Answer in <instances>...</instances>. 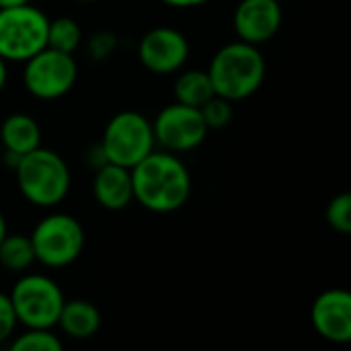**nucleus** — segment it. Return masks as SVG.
<instances>
[{
	"mask_svg": "<svg viewBox=\"0 0 351 351\" xmlns=\"http://www.w3.org/2000/svg\"><path fill=\"white\" fill-rule=\"evenodd\" d=\"M130 171L134 199L148 212H177L191 195V173L175 152L152 150Z\"/></svg>",
	"mask_w": 351,
	"mask_h": 351,
	"instance_id": "nucleus-1",
	"label": "nucleus"
},
{
	"mask_svg": "<svg viewBox=\"0 0 351 351\" xmlns=\"http://www.w3.org/2000/svg\"><path fill=\"white\" fill-rule=\"evenodd\" d=\"M267 64L259 45L247 41H232L222 45L208 66L214 93L237 103L255 95L265 80Z\"/></svg>",
	"mask_w": 351,
	"mask_h": 351,
	"instance_id": "nucleus-2",
	"label": "nucleus"
},
{
	"mask_svg": "<svg viewBox=\"0 0 351 351\" xmlns=\"http://www.w3.org/2000/svg\"><path fill=\"white\" fill-rule=\"evenodd\" d=\"M14 175L21 195L39 208H51L64 202L72 185L66 160L43 146L23 154L14 165Z\"/></svg>",
	"mask_w": 351,
	"mask_h": 351,
	"instance_id": "nucleus-3",
	"label": "nucleus"
},
{
	"mask_svg": "<svg viewBox=\"0 0 351 351\" xmlns=\"http://www.w3.org/2000/svg\"><path fill=\"white\" fill-rule=\"evenodd\" d=\"M16 321L25 329H53L64 306L60 286L41 274H25L8 294Z\"/></svg>",
	"mask_w": 351,
	"mask_h": 351,
	"instance_id": "nucleus-4",
	"label": "nucleus"
},
{
	"mask_svg": "<svg viewBox=\"0 0 351 351\" xmlns=\"http://www.w3.org/2000/svg\"><path fill=\"white\" fill-rule=\"evenodd\" d=\"M47 23L43 10L21 4L0 8V58L8 62H27L47 45Z\"/></svg>",
	"mask_w": 351,
	"mask_h": 351,
	"instance_id": "nucleus-5",
	"label": "nucleus"
},
{
	"mask_svg": "<svg viewBox=\"0 0 351 351\" xmlns=\"http://www.w3.org/2000/svg\"><path fill=\"white\" fill-rule=\"evenodd\" d=\"M29 237L33 243L35 261L51 269L72 265L80 257L86 241L82 224L64 212H56L39 220Z\"/></svg>",
	"mask_w": 351,
	"mask_h": 351,
	"instance_id": "nucleus-6",
	"label": "nucleus"
},
{
	"mask_svg": "<svg viewBox=\"0 0 351 351\" xmlns=\"http://www.w3.org/2000/svg\"><path fill=\"white\" fill-rule=\"evenodd\" d=\"M154 144L152 121L138 111H121L105 125L99 146L107 162L132 169L154 150Z\"/></svg>",
	"mask_w": 351,
	"mask_h": 351,
	"instance_id": "nucleus-7",
	"label": "nucleus"
},
{
	"mask_svg": "<svg viewBox=\"0 0 351 351\" xmlns=\"http://www.w3.org/2000/svg\"><path fill=\"white\" fill-rule=\"evenodd\" d=\"M76 78L78 64L74 53H64L45 45L25 62V88L41 101H53L68 95L74 88Z\"/></svg>",
	"mask_w": 351,
	"mask_h": 351,
	"instance_id": "nucleus-8",
	"label": "nucleus"
},
{
	"mask_svg": "<svg viewBox=\"0 0 351 351\" xmlns=\"http://www.w3.org/2000/svg\"><path fill=\"white\" fill-rule=\"evenodd\" d=\"M152 132L156 144L169 152L179 154L202 146L210 130L199 109L175 101L173 105H167L158 111L152 121Z\"/></svg>",
	"mask_w": 351,
	"mask_h": 351,
	"instance_id": "nucleus-9",
	"label": "nucleus"
},
{
	"mask_svg": "<svg viewBox=\"0 0 351 351\" xmlns=\"http://www.w3.org/2000/svg\"><path fill=\"white\" fill-rule=\"evenodd\" d=\"M138 58L148 72L169 76L185 66L189 58V41L173 27H154L140 39Z\"/></svg>",
	"mask_w": 351,
	"mask_h": 351,
	"instance_id": "nucleus-10",
	"label": "nucleus"
},
{
	"mask_svg": "<svg viewBox=\"0 0 351 351\" xmlns=\"http://www.w3.org/2000/svg\"><path fill=\"white\" fill-rule=\"evenodd\" d=\"M311 323L329 343L351 341V294L341 288L321 292L311 308Z\"/></svg>",
	"mask_w": 351,
	"mask_h": 351,
	"instance_id": "nucleus-11",
	"label": "nucleus"
},
{
	"mask_svg": "<svg viewBox=\"0 0 351 351\" xmlns=\"http://www.w3.org/2000/svg\"><path fill=\"white\" fill-rule=\"evenodd\" d=\"M284 21V10L278 0H241L232 25L241 41L261 45L276 37Z\"/></svg>",
	"mask_w": 351,
	"mask_h": 351,
	"instance_id": "nucleus-12",
	"label": "nucleus"
},
{
	"mask_svg": "<svg viewBox=\"0 0 351 351\" xmlns=\"http://www.w3.org/2000/svg\"><path fill=\"white\" fill-rule=\"evenodd\" d=\"M93 195L103 210L119 212L125 210L134 202V187H132V171L115 165L103 162L97 167L95 181H93Z\"/></svg>",
	"mask_w": 351,
	"mask_h": 351,
	"instance_id": "nucleus-13",
	"label": "nucleus"
},
{
	"mask_svg": "<svg viewBox=\"0 0 351 351\" xmlns=\"http://www.w3.org/2000/svg\"><path fill=\"white\" fill-rule=\"evenodd\" d=\"M56 327H60L62 333L70 339L84 341L101 329V313L88 300H64Z\"/></svg>",
	"mask_w": 351,
	"mask_h": 351,
	"instance_id": "nucleus-14",
	"label": "nucleus"
},
{
	"mask_svg": "<svg viewBox=\"0 0 351 351\" xmlns=\"http://www.w3.org/2000/svg\"><path fill=\"white\" fill-rule=\"evenodd\" d=\"M0 142L4 146V152L23 156L41 146V128L31 115L12 113L4 117L0 125Z\"/></svg>",
	"mask_w": 351,
	"mask_h": 351,
	"instance_id": "nucleus-15",
	"label": "nucleus"
},
{
	"mask_svg": "<svg viewBox=\"0 0 351 351\" xmlns=\"http://www.w3.org/2000/svg\"><path fill=\"white\" fill-rule=\"evenodd\" d=\"M214 86L208 76V70L191 68V70H179V76L175 80V101L199 109L208 99H212Z\"/></svg>",
	"mask_w": 351,
	"mask_h": 351,
	"instance_id": "nucleus-16",
	"label": "nucleus"
},
{
	"mask_svg": "<svg viewBox=\"0 0 351 351\" xmlns=\"http://www.w3.org/2000/svg\"><path fill=\"white\" fill-rule=\"evenodd\" d=\"M35 263V251L31 237L8 234L0 243V265L8 271H27Z\"/></svg>",
	"mask_w": 351,
	"mask_h": 351,
	"instance_id": "nucleus-17",
	"label": "nucleus"
},
{
	"mask_svg": "<svg viewBox=\"0 0 351 351\" xmlns=\"http://www.w3.org/2000/svg\"><path fill=\"white\" fill-rule=\"evenodd\" d=\"M82 41V29L72 16H58L49 19L47 23V47L74 53Z\"/></svg>",
	"mask_w": 351,
	"mask_h": 351,
	"instance_id": "nucleus-18",
	"label": "nucleus"
},
{
	"mask_svg": "<svg viewBox=\"0 0 351 351\" xmlns=\"http://www.w3.org/2000/svg\"><path fill=\"white\" fill-rule=\"evenodd\" d=\"M62 341L51 329H25L10 343L12 351H62Z\"/></svg>",
	"mask_w": 351,
	"mask_h": 351,
	"instance_id": "nucleus-19",
	"label": "nucleus"
},
{
	"mask_svg": "<svg viewBox=\"0 0 351 351\" xmlns=\"http://www.w3.org/2000/svg\"><path fill=\"white\" fill-rule=\"evenodd\" d=\"M232 105H234L232 101H228V99H224L220 95H214L212 99H208L199 107L202 117H204L208 130H222V128H226L232 121V117H234V107Z\"/></svg>",
	"mask_w": 351,
	"mask_h": 351,
	"instance_id": "nucleus-20",
	"label": "nucleus"
},
{
	"mask_svg": "<svg viewBox=\"0 0 351 351\" xmlns=\"http://www.w3.org/2000/svg\"><path fill=\"white\" fill-rule=\"evenodd\" d=\"M325 218L329 228H333L339 234H350L351 232V195L350 193H339L335 195L327 210H325Z\"/></svg>",
	"mask_w": 351,
	"mask_h": 351,
	"instance_id": "nucleus-21",
	"label": "nucleus"
},
{
	"mask_svg": "<svg viewBox=\"0 0 351 351\" xmlns=\"http://www.w3.org/2000/svg\"><path fill=\"white\" fill-rule=\"evenodd\" d=\"M16 325H19V321H16L12 302L8 298V294H2L0 292V346L12 337Z\"/></svg>",
	"mask_w": 351,
	"mask_h": 351,
	"instance_id": "nucleus-22",
	"label": "nucleus"
},
{
	"mask_svg": "<svg viewBox=\"0 0 351 351\" xmlns=\"http://www.w3.org/2000/svg\"><path fill=\"white\" fill-rule=\"evenodd\" d=\"M160 2H165L167 6H173V8H195V6L206 4L208 0H160Z\"/></svg>",
	"mask_w": 351,
	"mask_h": 351,
	"instance_id": "nucleus-23",
	"label": "nucleus"
},
{
	"mask_svg": "<svg viewBox=\"0 0 351 351\" xmlns=\"http://www.w3.org/2000/svg\"><path fill=\"white\" fill-rule=\"evenodd\" d=\"M6 80H8V68H6V62L0 58V90L4 88Z\"/></svg>",
	"mask_w": 351,
	"mask_h": 351,
	"instance_id": "nucleus-24",
	"label": "nucleus"
},
{
	"mask_svg": "<svg viewBox=\"0 0 351 351\" xmlns=\"http://www.w3.org/2000/svg\"><path fill=\"white\" fill-rule=\"evenodd\" d=\"M31 0H0V8H8V6H21V4H29Z\"/></svg>",
	"mask_w": 351,
	"mask_h": 351,
	"instance_id": "nucleus-25",
	"label": "nucleus"
},
{
	"mask_svg": "<svg viewBox=\"0 0 351 351\" xmlns=\"http://www.w3.org/2000/svg\"><path fill=\"white\" fill-rule=\"evenodd\" d=\"M6 232H8V226H6V218H4V214L0 212V243H2V239L6 237Z\"/></svg>",
	"mask_w": 351,
	"mask_h": 351,
	"instance_id": "nucleus-26",
	"label": "nucleus"
},
{
	"mask_svg": "<svg viewBox=\"0 0 351 351\" xmlns=\"http://www.w3.org/2000/svg\"><path fill=\"white\" fill-rule=\"evenodd\" d=\"M78 2H95V0H78Z\"/></svg>",
	"mask_w": 351,
	"mask_h": 351,
	"instance_id": "nucleus-27",
	"label": "nucleus"
}]
</instances>
